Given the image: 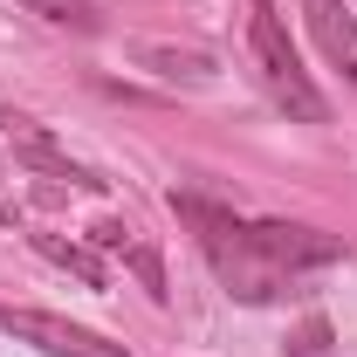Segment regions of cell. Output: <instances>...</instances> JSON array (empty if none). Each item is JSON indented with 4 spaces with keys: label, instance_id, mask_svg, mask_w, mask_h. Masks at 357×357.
I'll return each mask as SVG.
<instances>
[{
    "label": "cell",
    "instance_id": "obj_9",
    "mask_svg": "<svg viewBox=\"0 0 357 357\" xmlns=\"http://www.w3.org/2000/svg\"><path fill=\"white\" fill-rule=\"evenodd\" d=\"M21 7L42 21H62V28H96V0H21Z\"/></svg>",
    "mask_w": 357,
    "mask_h": 357
},
{
    "label": "cell",
    "instance_id": "obj_1",
    "mask_svg": "<svg viewBox=\"0 0 357 357\" xmlns=\"http://www.w3.org/2000/svg\"><path fill=\"white\" fill-rule=\"evenodd\" d=\"M172 213L192 227V241H199L206 268L220 275V289L234 296V303H275V296H289V289H296V275H289V268H275V261L261 255L255 220H234L227 206L199 199V192H172Z\"/></svg>",
    "mask_w": 357,
    "mask_h": 357
},
{
    "label": "cell",
    "instance_id": "obj_4",
    "mask_svg": "<svg viewBox=\"0 0 357 357\" xmlns=\"http://www.w3.org/2000/svg\"><path fill=\"white\" fill-rule=\"evenodd\" d=\"M255 241H261V255L275 268H289V275H303V268H330L344 261V241L337 234H316V227H289V220H255Z\"/></svg>",
    "mask_w": 357,
    "mask_h": 357
},
{
    "label": "cell",
    "instance_id": "obj_6",
    "mask_svg": "<svg viewBox=\"0 0 357 357\" xmlns=\"http://www.w3.org/2000/svg\"><path fill=\"white\" fill-rule=\"evenodd\" d=\"M137 62L151 69V76H165V83H213L220 76V62L206 55V48H172V42H137Z\"/></svg>",
    "mask_w": 357,
    "mask_h": 357
},
{
    "label": "cell",
    "instance_id": "obj_5",
    "mask_svg": "<svg viewBox=\"0 0 357 357\" xmlns=\"http://www.w3.org/2000/svg\"><path fill=\"white\" fill-rule=\"evenodd\" d=\"M303 14H310V35L316 48L344 69V83L357 89V14H344V0H303Z\"/></svg>",
    "mask_w": 357,
    "mask_h": 357
},
{
    "label": "cell",
    "instance_id": "obj_3",
    "mask_svg": "<svg viewBox=\"0 0 357 357\" xmlns=\"http://www.w3.org/2000/svg\"><path fill=\"white\" fill-rule=\"evenodd\" d=\"M0 330H7L14 344H35L42 357H124V344L96 337V330L69 323V316H48V310H14V303H0Z\"/></svg>",
    "mask_w": 357,
    "mask_h": 357
},
{
    "label": "cell",
    "instance_id": "obj_10",
    "mask_svg": "<svg viewBox=\"0 0 357 357\" xmlns=\"http://www.w3.org/2000/svg\"><path fill=\"white\" fill-rule=\"evenodd\" d=\"M289 357H330V316H303L296 330H289Z\"/></svg>",
    "mask_w": 357,
    "mask_h": 357
},
{
    "label": "cell",
    "instance_id": "obj_2",
    "mask_svg": "<svg viewBox=\"0 0 357 357\" xmlns=\"http://www.w3.org/2000/svg\"><path fill=\"white\" fill-rule=\"evenodd\" d=\"M255 7V21H248V48H255V69H261L268 96L289 110V117H303V124H330V103L316 96V83L303 76V55L289 48V28L275 21V7L268 0H248Z\"/></svg>",
    "mask_w": 357,
    "mask_h": 357
},
{
    "label": "cell",
    "instance_id": "obj_7",
    "mask_svg": "<svg viewBox=\"0 0 357 357\" xmlns=\"http://www.w3.org/2000/svg\"><path fill=\"white\" fill-rule=\"evenodd\" d=\"M14 165H35V172L62 178V185H83V192H96V185H103V178H89L83 165L69 158V151H55V144H48L35 124H21V131H14Z\"/></svg>",
    "mask_w": 357,
    "mask_h": 357
},
{
    "label": "cell",
    "instance_id": "obj_8",
    "mask_svg": "<svg viewBox=\"0 0 357 357\" xmlns=\"http://www.w3.org/2000/svg\"><path fill=\"white\" fill-rule=\"evenodd\" d=\"M28 248H35V255H42V261H55V268H69V275H76V282H83V289H103V282H110V275H103V261H96V255H89L83 241H62V234H28Z\"/></svg>",
    "mask_w": 357,
    "mask_h": 357
},
{
    "label": "cell",
    "instance_id": "obj_11",
    "mask_svg": "<svg viewBox=\"0 0 357 357\" xmlns=\"http://www.w3.org/2000/svg\"><path fill=\"white\" fill-rule=\"evenodd\" d=\"M89 241L110 248V255H124V248H131V227H124V220H96V227H89Z\"/></svg>",
    "mask_w": 357,
    "mask_h": 357
}]
</instances>
